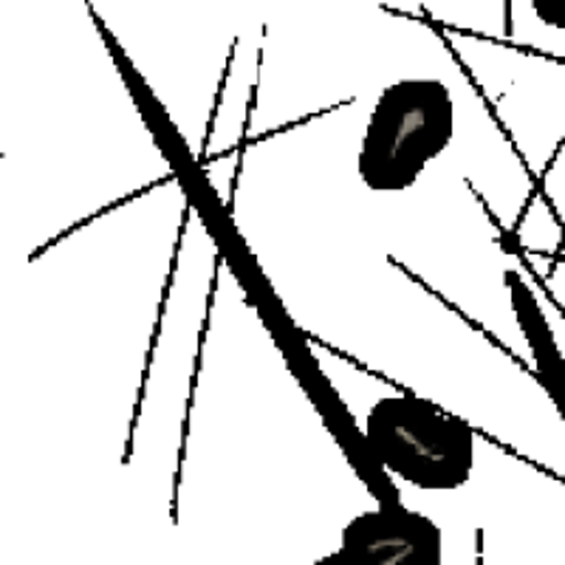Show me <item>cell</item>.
<instances>
[{"mask_svg": "<svg viewBox=\"0 0 565 565\" xmlns=\"http://www.w3.org/2000/svg\"><path fill=\"white\" fill-rule=\"evenodd\" d=\"M108 45L110 52H114L116 68H119L122 79L128 83L130 94H134L141 119H145V125H148L150 134H153L161 156L170 161V168H173V175L179 179L186 201L195 206L199 218L204 221L206 232L212 235V241H215L218 252L224 255L226 264H230V269L235 271L241 286H244L246 297H249V302L255 306L257 315H260V320L269 328L271 340L280 348L282 360H286L289 371L295 373L300 387L306 391V396L311 398L315 411L320 413V418L326 422L331 436L337 438V444H340L342 452H345L348 463H351V467L356 469V476L367 483L371 494L380 498V503H398V492L393 489L391 476H387L380 463L373 461L371 450H367L365 444V433H362L360 424L353 422L348 407L342 405V398L337 396L334 385L326 380V373H322L320 362L315 360L309 342H302L300 328L289 320V315H286L280 302H277L275 291H271V286L266 282L264 271L257 269L249 246L244 244L241 232L232 224L230 212H226V206L221 204V199L215 195L210 179H206L204 170L199 168V161H195L193 156H190V150H186L184 136H181L179 130H175V125L170 122L168 110L161 108V103L156 99L153 90L145 85V79H141L139 71L134 68L128 54L119 52L116 40L108 38Z\"/></svg>", "mask_w": 565, "mask_h": 565, "instance_id": "obj_1", "label": "cell"}, {"mask_svg": "<svg viewBox=\"0 0 565 565\" xmlns=\"http://www.w3.org/2000/svg\"><path fill=\"white\" fill-rule=\"evenodd\" d=\"M532 12L546 29L565 32V0H532Z\"/></svg>", "mask_w": 565, "mask_h": 565, "instance_id": "obj_6", "label": "cell"}, {"mask_svg": "<svg viewBox=\"0 0 565 565\" xmlns=\"http://www.w3.org/2000/svg\"><path fill=\"white\" fill-rule=\"evenodd\" d=\"M362 433L387 476L424 492L461 489L476 469V430L416 393L373 402Z\"/></svg>", "mask_w": 565, "mask_h": 565, "instance_id": "obj_3", "label": "cell"}, {"mask_svg": "<svg viewBox=\"0 0 565 565\" xmlns=\"http://www.w3.org/2000/svg\"><path fill=\"white\" fill-rule=\"evenodd\" d=\"M456 139V97L441 79H396L367 114L356 173L371 193H405Z\"/></svg>", "mask_w": 565, "mask_h": 565, "instance_id": "obj_2", "label": "cell"}, {"mask_svg": "<svg viewBox=\"0 0 565 565\" xmlns=\"http://www.w3.org/2000/svg\"><path fill=\"white\" fill-rule=\"evenodd\" d=\"M509 291V302H512V311L518 317L523 328V337H526L529 348H532L534 365H537V380L543 382L546 393L552 396V402L557 405L559 418H563L565 427V360L559 353L557 342L552 337V328H548L546 315L540 309L537 297L529 289V282L523 280L521 271L509 269L503 275Z\"/></svg>", "mask_w": 565, "mask_h": 565, "instance_id": "obj_5", "label": "cell"}, {"mask_svg": "<svg viewBox=\"0 0 565 565\" xmlns=\"http://www.w3.org/2000/svg\"><path fill=\"white\" fill-rule=\"evenodd\" d=\"M441 529L402 503H380L351 518L340 546L315 565H441Z\"/></svg>", "mask_w": 565, "mask_h": 565, "instance_id": "obj_4", "label": "cell"}]
</instances>
